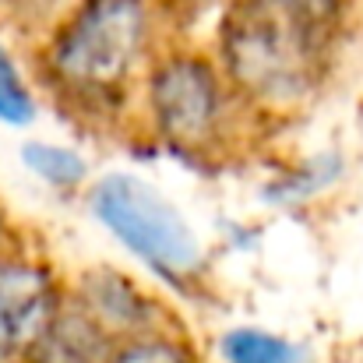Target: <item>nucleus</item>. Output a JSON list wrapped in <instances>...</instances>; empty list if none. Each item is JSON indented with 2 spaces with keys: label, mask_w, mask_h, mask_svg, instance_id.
Wrapping results in <instances>:
<instances>
[{
  "label": "nucleus",
  "mask_w": 363,
  "mask_h": 363,
  "mask_svg": "<svg viewBox=\"0 0 363 363\" xmlns=\"http://www.w3.org/2000/svg\"><path fill=\"white\" fill-rule=\"evenodd\" d=\"M169 35L166 0H74L39 28L28 71L71 121L130 130L138 85Z\"/></svg>",
  "instance_id": "1"
},
{
  "label": "nucleus",
  "mask_w": 363,
  "mask_h": 363,
  "mask_svg": "<svg viewBox=\"0 0 363 363\" xmlns=\"http://www.w3.org/2000/svg\"><path fill=\"white\" fill-rule=\"evenodd\" d=\"M261 130L208 46L173 32L138 85L127 134L187 166L212 169L233 162Z\"/></svg>",
  "instance_id": "2"
},
{
  "label": "nucleus",
  "mask_w": 363,
  "mask_h": 363,
  "mask_svg": "<svg viewBox=\"0 0 363 363\" xmlns=\"http://www.w3.org/2000/svg\"><path fill=\"white\" fill-rule=\"evenodd\" d=\"M335 35L254 0H230L205 43L261 127L296 121L328 85Z\"/></svg>",
  "instance_id": "3"
},
{
  "label": "nucleus",
  "mask_w": 363,
  "mask_h": 363,
  "mask_svg": "<svg viewBox=\"0 0 363 363\" xmlns=\"http://www.w3.org/2000/svg\"><path fill=\"white\" fill-rule=\"evenodd\" d=\"M85 208L92 223L162 289L187 300L208 289L212 257L201 233L148 177L130 169L92 177L85 187Z\"/></svg>",
  "instance_id": "4"
},
{
  "label": "nucleus",
  "mask_w": 363,
  "mask_h": 363,
  "mask_svg": "<svg viewBox=\"0 0 363 363\" xmlns=\"http://www.w3.org/2000/svg\"><path fill=\"white\" fill-rule=\"evenodd\" d=\"M67 275L39 243L0 247V363H28L64 300Z\"/></svg>",
  "instance_id": "5"
},
{
  "label": "nucleus",
  "mask_w": 363,
  "mask_h": 363,
  "mask_svg": "<svg viewBox=\"0 0 363 363\" xmlns=\"http://www.w3.org/2000/svg\"><path fill=\"white\" fill-rule=\"evenodd\" d=\"M64 296L117 346L180 325L169 303L152 286H145L138 275L123 272L117 264H106V261L85 264L74 275H67Z\"/></svg>",
  "instance_id": "6"
},
{
  "label": "nucleus",
  "mask_w": 363,
  "mask_h": 363,
  "mask_svg": "<svg viewBox=\"0 0 363 363\" xmlns=\"http://www.w3.org/2000/svg\"><path fill=\"white\" fill-rule=\"evenodd\" d=\"M346 177V162L339 152H318V155H307V159H296L282 169H275L264 187H261V198L272 205V208H282V212H303L311 205H318L321 198H328Z\"/></svg>",
  "instance_id": "7"
},
{
  "label": "nucleus",
  "mask_w": 363,
  "mask_h": 363,
  "mask_svg": "<svg viewBox=\"0 0 363 363\" xmlns=\"http://www.w3.org/2000/svg\"><path fill=\"white\" fill-rule=\"evenodd\" d=\"M117 350H121V346H117L110 335H103V332L64 296L28 363H110Z\"/></svg>",
  "instance_id": "8"
},
{
  "label": "nucleus",
  "mask_w": 363,
  "mask_h": 363,
  "mask_svg": "<svg viewBox=\"0 0 363 363\" xmlns=\"http://www.w3.org/2000/svg\"><path fill=\"white\" fill-rule=\"evenodd\" d=\"M18 159H21L25 173L39 187H46L50 194L71 198V194H85V187L92 184V162H89V155L78 145L28 138L18 148Z\"/></svg>",
  "instance_id": "9"
},
{
  "label": "nucleus",
  "mask_w": 363,
  "mask_h": 363,
  "mask_svg": "<svg viewBox=\"0 0 363 363\" xmlns=\"http://www.w3.org/2000/svg\"><path fill=\"white\" fill-rule=\"evenodd\" d=\"M216 363H318L314 350L264 325H230L216 335Z\"/></svg>",
  "instance_id": "10"
},
{
  "label": "nucleus",
  "mask_w": 363,
  "mask_h": 363,
  "mask_svg": "<svg viewBox=\"0 0 363 363\" xmlns=\"http://www.w3.org/2000/svg\"><path fill=\"white\" fill-rule=\"evenodd\" d=\"M39 110H43V96L35 89V78L18 57L7 32L0 28V127L25 130L39 121Z\"/></svg>",
  "instance_id": "11"
},
{
  "label": "nucleus",
  "mask_w": 363,
  "mask_h": 363,
  "mask_svg": "<svg viewBox=\"0 0 363 363\" xmlns=\"http://www.w3.org/2000/svg\"><path fill=\"white\" fill-rule=\"evenodd\" d=\"M110 363H205V360H201L198 346L187 339V332L180 325H173V328L152 332L145 339H134V342L121 346Z\"/></svg>",
  "instance_id": "12"
},
{
  "label": "nucleus",
  "mask_w": 363,
  "mask_h": 363,
  "mask_svg": "<svg viewBox=\"0 0 363 363\" xmlns=\"http://www.w3.org/2000/svg\"><path fill=\"white\" fill-rule=\"evenodd\" d=\"M254 4H264L272 11H282L289 18H300L328 35H342L353 21V14L360 11L363 0H254Z\"/></svg>",
  "instance_id": "13"
},
{
  "label": "nucleus",
  "mask_w": 363,
  "mask_h": 363,
  "mask_svg": "<svg viewBox=\"0 0 363 363\" xmlns=\"http://www.w3.org/2000/svg\"><path fill=\"white\" fill-rule=\"evenodd\" d=\"M21 233H18V226L11 223V216H7V208H4V201H0V247H7L11 240H18Z\"/></svg>",
  "instance_id": "14"
}]
</instances>
